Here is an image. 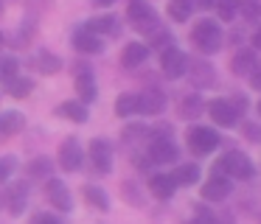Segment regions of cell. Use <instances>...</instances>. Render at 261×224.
I'll return each mask as SVG.
<instances>
[{"instance_id":"cell-1","label":"cell","mask_w":261,"mask_h":224,"mask_svg":"<svg viewBox=\"0 0 261 224\" xmlns=\"http://www.w3.org/2000/svg\"><path fill=\"white\" fill-rule=\"evenodd\" d=\"M214 174H225L230 179H253L255 165L244 151H227L222 160L214 162Z\"/></svg>"},{"instance_id":"cell-2","label":"cell","mask_w":261,"mask_h":224,"mask_svg":"<svg viewBox=\"0 0 261 224\" xmlns=\"http://www.w3.org/2000/svg\"><path fill=\"white\" fill-rule=\"evenodd\" d=\"M191 42L197 45L199 53L211 56L222 48V28L216 25L214 20H199L197 25L191 28Z\"/></svg>"},{"instance_id":"cell-3","label":"cell","mask_w":261,"mask_h":224,"mask_svg":"<svg viewBox=\"0 0 261 224\" xmlns=\"http://www.w3.org/2000/svg\"><path fill=\"white\" fill-rule=\"evenodd\" d=\"M186 137H188L191 154H197V157H205V154H211V151H216L219 143H222V137L216 134V129H211V126H191Z\"/></svg>"},{"instance_id":"cell-4","label":"cell","mask_w":261,"mask_h":224,"mask_svg":"<svg viewBox=\"0 0 261 224\" xmlns=\"http://www.w3.org/2000/svg\"><path fill=\"white\" fill-rule=\"evenodd\" d=\"M126 14H129L132 25H135L138 31H143V34H152L154 28H160L154 9H152L149 3H143V0H132L129 9H126Z\"/></svg>"},{"instance_id":"cell-5","label":"cell","mask_w":261,"mask_h":224,"mask_svg":"<svg viewBox=\"0 0 261 224\" xmlns=\"http://www.w3.org/2000/svg\"><path fill=\"white\" fill-rule=\"evenodd\" d=\"M205 109H208L211 121H214L216 126H222V129L236 126V121H239V112L233 109V104L227 98H214L211 104H205Z\"/></svg>"},{"instance_id":"cell-6","label":"cell","mask_w":261,"mask_h":224,"mask_svg":"<svg viewBox=\"0 0 261 224\" xmlns=\"http://www.w3.org/2000/svg\"><path fill=\"white\" fill-rule=\"evenodd\" d=\"M160 67H163V76L166 78H180V76H186V70H188V56L182 53L180 48H166L163 50V56H160Z\"/></svg>"},{"instance_id":"cell-7","label":"cell","mask_w":261,"mask_h":224,"mask_svg":"<svg viewBox=\"0 0 261 224\" xmlns=\"http://www.w3.org/2000/svg\"><path fill=\"white\" fill-rule=\"evenodd\" d=\"M230 190H233V179L225 177V174H214V177L202 185L199 193H202L205 202H225L227 196H230Z\"/></svg>"},{"instance_id":"cell-8","label":"cell","mask_w":261,"mask_h":224,"mask_svg":"<svg viewBox=\"0 0 261 224\" xmlns=\"http://www.w3.org/2000/svg\"><path fill=\"white\" fill-rule=\"evenodd\" d=\"M166 109V95L158 87H146L138 95V112L141 115H160Z\"/></svg>"},{"instance_id":"cell-9","label":"cell","mask_w":261,"mask_h":224,"mask_svg":"<svg viewBox=\"0 0 261 224\" xmlns=\"http://www.w3.org/2000/svg\"><path fill=\"white\" fill-rule=\"evenodd\" d=\"M188 76H191V84L194 87H211V84L216 81V70H214V65L211 62H205V59H197V62H188Z\"/></svg>"},{"instance_id":"cell-10","label":"cell","mask_w":261,"mask_h":224,"mask_svg":"<svg viewBox=\"0 0 261 224\" xmlns=\"http://www.w3.org/2000/svg\"><path fill=\"white\" fill-rule=\"evenodd\" d=\"M59 168L62 171H76V168L82 165V149H79V140L76 137H68L62 140V146H59Z\"/></svg>"},{"instance_id":"cell-11","label":"cell","mask_w":261,"mask_h":224,"mask_svg":"<svg viewBox=\"0 0 261 224\" xmlns=\"http://www.w3.org/2000/svg\"><path fill=\"white\" fill-rule=\"evenodd\" d=\"M255 65H258V50L255 48H242V50H236L233 59H230L233 76H250V70H253Z\"/></svg>"},{"instance_id":"cell-12","label":"cell","mask_w":261,"mask_h":224,"mask_svg":"<svg viewBox=\"0 0 261 224\" xmlns=\"http://www.w3.org/2000/svg\"><path fill=\"white\" fill-rule=\"evenodd\" d=\"M90 160L101 174H107L110 168H113V149H110L107 140H101V137L90 140Z\"/></svg>"},{"instance_id":"cell-13","label":"cell","mask_w":261,"mask_h":224,"mask_svg":"<svg viewBox=\"0 0 261 224\" xmlns=\"http://www.w3.org/2000/svg\"><path fill=\"white\" fill-rule=\"evenodd\" d=\"M149 157H152V162H174L180 157V151H177L171 137H154L152 149H149Z\"/></svg>"},{"instance_id":"cell-14","label":"cell","mask_w":261,"mask_h":224,"mask_svg":"<svg viewBox=\"0 0 261 224\" xmlns=\"http://www.w3.org/2000/svg\"><path fill=\"white\" fill-rule=\"evenodd\" d=\"M3 199H6L9 213H12V216H20V213L25 210V205H29V182H14Z\"/></svg>"},{"instance_id":"cell-15","label":"cell","mask_w":261,"mask_h":224,"mask_svg":"<svg viewBox=\"0 0 261 224\" xmlns=\"http://www.w3.org/2000/svg\"><path fill=\"white\" fill-rule=\"evenodd\" d=\"M79 70L73 73V78H76V90H79V95H82V101H93L96 98V81H93V70H90V65H76Z\"/></svg>"},{"instance_id":"cell-16","label":"cell","mask_w":261,"mask_h":224,"mask_svg":"<svg viewBox=\"0 0 261 224\" xmlns=\"http://www.w3.org/2000/svg\"><path fill=\"white\" fill-rule=\"evenodd\" d=\"M23 126H25L23 112H14V109L3 112V115H0V140L12 137V134H20V132H23Z\"/></svg>"},{"instance_id":"cell-17","label":"cell","mask_w":261,"mask_h":224,"mask_svg":"<svg viewBox=\"0 0 261 224\" xmlns=\"http://www.w3.org/2000/svg\"><path fill=\"white\" fill-rule=\"evenodd\" d=\"M146 59H149V45L143 42H129L121 53V65L124 67H141Z\"/></svg>"},{"instance_id":"cell-18","label":"cell","mask_w":261,"mask_h":224,"mask_svg":"<svg viewBox=\"0 0 261 224\" xmlns=\"http://www.w3.org/2000/svg\"><path fill=\"white\" fill-rule=\"evenodd\" d=\"M73 48L82 50V53H101V39H98V34L87 31V28H82V31L73 34Z\"/></svg>"},{"instance_id":"cell-19","label":"cell","mask_w":261,"mask_h":224,"mask_svg":"<svg viewBox=\"0 0 261 224\" xmlns=\"http://www.w3.org/2000/svg\"><path fill=\"white\" fill-rule=\"evenodd\" d=\"M149 190H152L158 199H171L174 196V190H177V182L171 179V174H154L152 179H149Z\"/></svg>"},{"instance_id":"cell-20","label":"cell","mask_w":261,"mask_h":224,"mask_svg":"<svg viewBox=\"0 0 261 224\" xmlns=\"http://www.w3.org/2000/svg\"><path fill=\"white\" fill-rule=\"evenodd\" d=\"M45 193H48V199H51L54 205L59 207V210H70V193H68V188L62 185V179H54V177H48Z\"/></svg>"},{"instance_id":"cell-21","label":"cell","mask_w":261,"mask_h":224,"mask_svg":"<svg viewBox=\"0 0 261 224\" xmlns=\"http://www.w3.org/2000/svg\"><path fill=\"white\" fill-rule=\"evenodd\" d=\"M171 179L177 182V188H188V185H197L199 182V165L197 162H182V165L174 168V174H171Z\"/></svg>"},{"instance_id":"cell-22","label":"cell","mask_w":261,"mask_h":224,"mask_svg":"<svg viewBox=\"0 0 261 224\" xmlns=\"http://www.w3.org/2000/svg\"><path fill=\"white\" fill-rule=\"evenodd\" d=\"M202 112H205V101L199 93H191L180 101V118H186V121H194V118H199Z\"/></svg>"},{"instance_id":"cell-23","label":"cell","mask_w":261,"mask_h":224,"mask_svg":"<svg viewBox=\"0 0 261 224\" xmlns=\"http://www.w3.org/2000/svg\"><path fill=\"white\" fill-rule=\"evenodd\" d=\"M57 112L65 118V121H73V123H85L87 121V106L76 104V101H65V104H59Z\"/></svg>"},{"instance_id":"cell-24","label":"cell","mask_w":261,"mask_h":224,"mask_svg":"<svg viewBox=\"0 0 261 224\" xmlns=\"http://www.w3.org/2000/svg\"><path fill=\"white\" fill-rule=\"evenodd\" d=\"M115 115H118V118L138 115V95H132V93L118 95V101H115Z\"/></svg>"},{"instance_id":"cell-25","label":"cell","mask_w":261,"mask_h":224,"mask_svg":"<svg viewBox=\"0 0 261 224\" xmlns=\"http://www.w3.org/2000/svg\"><path fill=\"white\" fill-rule=\"evenodd\" d=\"M191 11H194L191 0H171V3H169V17H171V20H177V22H188Z\"/></svg>"},{"instance_id":"cell-26","label":"cell","mask_w":261,"mask_h":224,"mask_svg":"<svg viewBox=\"0 0 261 224\" xmlns=\"http://www.w3.org/2000/svg\"><path fill=\"white\" fill-rule=\"evenodd\" d=\"M85 199L90 202L96 210H110V199H107V193H104L101 188H96V185H85Z\"/></svg>"},{"instance_id":"cell-27","label":"cell","mask_w":261,"mask_h":224,"mask_svg":"<svg viewBox=\"0 0 261 224\" xmlns=\"http://www.w3.org/2000/svg\"><path fill=\"white\" fill-rule=\"evenodd\" d=\"M29 177H34V179L54 177V162L48 160V157H37L34 162H29Z\"/></svg>"},{"instance_id":"cell-28","label":"cell","mask_w":261,"mask_h":224,"mask_svg":"<svg viewBox=\"0 0 261 224\" xmlns=\"http://www.w3.org/2000/svg\"><path fill=\"white\" fill-rule=\"evenodd\" d=\"M6 90H9V95H14V98H25V95L34 90V81L25 78V76H14L12 81L6 84Z\"/></svg>"},{"instance_id":"cell-29","label":"cell","mask_w":261,"mask_h":224,"mask_svg":"<svg viewBox=\"0 0 261 224\" xmlns=\"http://www.w3.org/2000/svg\"><path fill=\"white\" fill-rule=\"evenodd\" d=\"M34 62H37V67H40L42 73H48V76H51V73H57L59 67H62V59H59V56H54V53H48V50H40Z\"/></svg>"},{"instance_id":"cell-30","label":"cell","mask_w":261,"mask_h":224,"mask_svg":"<svg viewBox=\"0 0 261 224\" xmlns=\"http://www.w3.org/2000/svg\"><path fill=\"white\" fill-rule=\"evenodd\" d=\"M85 28H87V31H93V34H118L115 17H96V20H90Z\"/></svg>"},{"instance_id":"cell-31","label":"cell","mask_w":261,"mask_h":224,"mask_svg":"<svg viewBox=\"0 0 261 224\" xmlns=\"http://www.w3.org/2000/svg\"><path fill=\"white\" fill-rule=\"evenodd\" d=\"M20 73V65L17 59H12V56H6V59H0V84H9L14 76Z\"/></svg>"},{"instance_id":"cell-32","label":"cell","mask_w":261,"mask_h":224,"mask_svg":"<svg viewBox=\"0 0 261 224\" xmlns=\"http://www.w3.org/2000/svg\"><path fill=\"white\" fill-rule=\"evenodd\" d=\"M239 3V14L244 20H258L261 17V0H236Z\"/></svg>"},{"instance_id":"cell-33","label":"cell","mask_w":261,"mask_h":224,"mask_svg":"<svg viewBox=\"0 0 261 224\" xmlns=\"http://www.w3.org/2000/svg\"><path fill=\"white\" fill-rule=\"evenodd\" d=\"M214 6H216V11H219V17L225 22H230L233 17L239 14V3H236V0H216Z\"/></svg>"},{"instance_id":"cell-34","label":"cell","mask_w":261,"mask_h":224,"mask_svg":"<svg viewBox=\"0 0 261 224\" xmlns=\"http://www.w3.org/2000/svg\"><path fill=\"white\" fill-rule=\"evenodd\" d=\"M14 171H17V157H0V182H6Z\"/></svg>"},{"instance_id":"cell-35","label":"cell","mask_w":261,"mask_h":224,"mask_svg":"<svg viewBox=\"0 0 261 224\" xmlns=\"http://www.w3.org/2000/svg\"><path fill=\"white\" fill-rule=\"evenodd\" d=\"M149 37H152V45H154V48H160V50L171 48V34H169V31H163V28H154V31L149 34Z\"/></svg>"},{"instance_id":"cell-36","label":"cell","mask_w":261,"mask_h":224,"mask_svg":"<svg viewBox=\"0 0 261 224\" xmlns=\"http://www.w3.org/2000/svg\"><path fill=\"white\" fill-rule=\"evenodd\" d=\"M242 134L250 140V143H261V123L244 121V123H242Z\"/></svg>"},{"instance_id":"cell-37","label":"cell","mask_w":261,"mask_h":224,"mask_svg":"<svg viewBox=\"0 0 261 224\" xmlns=\"http://www.w3.org/2000/svg\"><path fill=\"white\" fill-rule=\"evenodd\" d=\"M233 104V109L239 112V115H244L247 112V95H233V98H227Z\"/></svg>"},{"instance_id":"cell-38","label":"cell","mask_w":261,"mask_h":224,"mask_svg":"<svg viewBox=\"0 0 261 224\" xmlns=\"http://www.w3.org/2000/svg\"><path fill=\"white\" fill-rule=\"evenodd\" d=\"M247 78H250V87H253V90H261V62L253 67V70H250Z\"/></svg>"},{"instance_id":"cell-39","label":"cell","mask_w":261,"mask_h":224,"mask_svg":"<svg viewBox=\"0 0 261 224\" xmlns=\"http://www.w3.org/2000/svg\"><path fill=\"white\" fill-rule=\"evenodd\" d=\"M191 224H216V218L211 216V213H205V210H197V216H194Z\"/></svg>"},{"instance_id":"cell-40","label":"cell","mask_w":261,"mask_h":224,"mask_svg":"<svg viewBox=\"0 0 261 224\" xmlns=\"http://www.w3.org/2000/svg\"><path fill=\"white\" fill-rule=\"evenodd\" d=\"M31 224H62V221H57L54 216H48V213H40V216H34V221Z\"/></svg>"},{"instance_id":"cell-41","label":"cell","mask_w":261,"mask_h":224,"mask_svg":"<svg viewBox=\"0 0 261 224\" xmlns=\"http://www.w3.org/2000/svg\"><path fill=\"white\" fill-rule=\"evenodd\" d=\"M194 6H199V9H211V6L216 3V0H191Z\"/></svg>"},{"instance_id":"cell-42","label":"cell","mask_w":261,"mask_h":224,"mask_svg":"<svg viewBox=\"0 0 261 224\" xmlns=\"http://www.w3.org/2000/svg\"><path fill=\"white\" fill-rule=\"evenodd\" d=\"M253 48H255V50H258V53H261V28H258V31L253 34Z\"/></svg>"},{"instance_id":"cell-43","label":"cell","mask_w":261,"mask_h":224,"mask_svg":"<svg viewBox=\"0 0 261 224\" xmlns=\"http://www.w3.org/2000/svg\"><path fill=\"white\" fill-rule=\"evenodd\" d=\"M98 6H110V3H115V0H96Z\"/></svg>"},{"instance_id":"cell-44","label":"cell","mask_w":261,"mask_h":224,"mask_svg":"<svg viewBox=\"0 0 261 224\" xmlns=\"http://www.w3.org/2000/svg\"><path fill=\"white\" fill-rule=\"evenodd\" d=\"M255 109H258V118H261V101H258V106H255Z\"/></svg>"},{"instance_id":"cell-45","label":"cell","mask_w":261,"mask_h":224,"mask_svg":"<svg viewBox=\"0 0 261 224\" xmlns=\"http://www.w3.org/2000/svg\"><path fill=\"white\" fill-rule=\"evenodd\" d=\"M0 45H3V31H0Z\"/></svg>"},{"instance_id":"cell-46","label":"cell","mask_w":261,"mask_h":224,"mask_svg":"<svg viewBox=\"0 0 261 224\" xmlns=\"http://www.w3.org/2000/svg\"><path fill=\"white\" fill-rule=\"evenodd\" d=\"M0 11H3V3H0Z\"/></svg>"}]
</instances>
